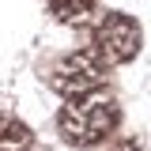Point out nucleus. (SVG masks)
<instances>
[{"label": "nucleus", "mask_w": 151, "mask_h": 151, "mask_svg": "<svg viewBox=\"0 0 151 151\" xmlns=\"http://www.w3.org/2000/svg\"><path fill=\"white\" fill-rule=\"evenodd\" d=\"M106 79V60L98 49H76L68 53L53 72H49V87L60 98H79V94H91L102 87Z\"/></svg>", "instance_id": "nucleus-2"}, {"label": "nucleus", "mask_w": 151, "mask_h": 151, "mask_svg": "<svg viewBox=\"0 0 151 151\" xmlns=\"http://www.w3.org/2000/svg\"><path fill=\"white\" fill-rule=\"evenodd\" d=\"M30 129L19 121V117H8L0 113V151H30Z\"/></svg>", "instance_id": "nucleus-4"}, {"label": "nucleus", "mask_w": 151, "mask_h": 151, "mask_svg": "<svg viewBox=\"0 0 151 151\" xmlns=\"http://www.w3.org/2000/svg\"><path fill=\"white\" fill-rule=\"evenodd\" d=\"M45 4H49L53 19L64 23V27H79V23H87V15L94 12V0H45Z\"/></svg>", "instance_id": "nucleus-5"}, {"label": "nucleus", "mask_w": 151, "mask_h": 151, "mask_svg": "<svg viewBox=\"0 0 151 151\" xmlns=\"http://www.w3.org/2000/svg\"><path fill=\"white\" fill-rule=\"evenodd\" d=\"M117 121H121L117 102L102 91H91V94H79V98H68V106L57 117V129L72 147H98L102 140L113 136Z\"/></svg>", "instance_id": "nucleus-1"}, {"label": "nucleus", "mask_w": 151, "mask_h": 151, "mask_svg": "<svg viewBox=\"0 0 151 151\" xmlns=\"http://www.w3.org/2000/svg\"><path fill=\"white\" fill-rule=\"evenodd\" d=\"M140 23L132 15H121V12H110V15L98 19L94 27V49L102 53L106 64H129L132 57L140 53Z\"/></svg>", "instance_id": "nucleus-3"}]
</instances>
